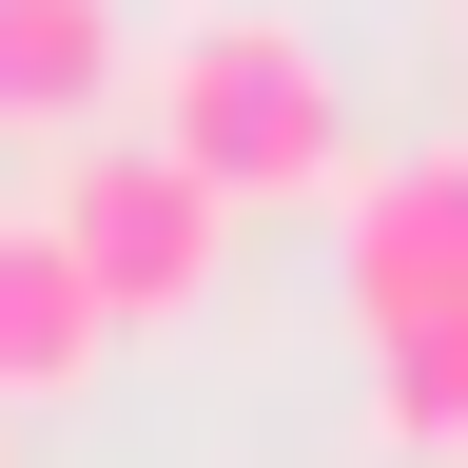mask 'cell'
Masks as SVG:
<instances>
[{"instance_id": "obj_3", "label": "cell", "mask_w": 468, "mask_h": 468, "mask_svg": "<svg viewBox=\"0 0 468 468\" xmlns=\"http://www.w3.org/2000/svg\"><path fill=\"white\" fill-rule=\"evenodd\" d=\"M351 332L410 351V332H468V156H390L351 196Z\"/></svg>"}, {"instance_id": "obj_4", "label": "cell", "mask_w": 468, "mask_h": 468, "mask_svg": "<svg viewBox=\"0 0 468 468\" xmlns=\"http://www.w3.org/2000/svg\"><path fill=\"white\" fill-rule=\"evenodd\" d=\"M98 351H117V292L79 273V234H58V215H0V410L98 390Z\"/></svg>"}, {"instance_id": "obj_1", "label": "cell", "mask_w": 468, "mask_h": 468, "mask_svg": "<svg viewBox=\"0 0 468 468\" xmlns=\"http://www.w3.org/2000/svg\"><path fill=\"white\" fill-rule=\"evenodd\" d=\"M137 137H176L234 215H332V196H371V176H351V117H332V58L292 39V20H234V0L156 39Z\"/></svg>"}, {"instance_id": "obj_2", "label": "cell", "mask_w": 468, "mask_h": 468, "mask_svg": "<svg viewBox=\"0 0 468 468\" xmlns=\"http://www.w3.org/2000/svg\"><path fill=\"white\" fill-rule=\"evenodd\" d=\"M39 215L79 234V273L117 292V332H176V313H215V292H234V196H215L176 137H98Z\"/></svg>"}, {"instance_id": "obj_6", "label": "cell", "mask_w": 468, "mask_h": 468, "mask_svg": "<svg viewBox=\"0 0 468 468\" xmlns=\"http://www.w3.org/2000/svg\"><path fill=\"white\" fill-rule=\"evenodd\" d=\"M371 430H390V449H468V332L371 351Z\"/></svg>"}, {"instance_id": "obj_5", "label": "cell", "mask_w": 468, "mask_h": 468, "mask_svg": "<svg viewBox=\"0 0 468 468\" xmlns=\"http://www.w3.org/2000/svg\"><path fill=\"white\" fill-rule=\"evenodd\" d=\"M117 79H137V20H117V0H0V117L79 137Z\"/></svg>"}]
</instances>
